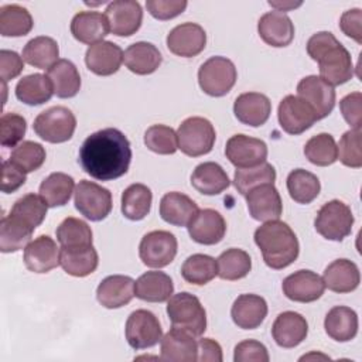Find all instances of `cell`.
Segmentation results:
<instances>
[{"label":"cell","mask_w":362,"mask_h":362,"mask_svg":"<svg viewBox=\"0 0 362 362\" xmlns=\"http://www.w3.org/2000/svg\"><path fill=\"white\" fill-rule=\"evenodd\" d=\"M267 348L256 339H245L235 346V362H269Z\"/></svg>","instance_id":"11a10c76"},{"label":"cell","mask_w":362,"mask_h":362,"mask_svg":"<svg viewBox=\"0 0 362 362\" xmlns=\"http://www.w3.org/2000/svg\"><path fill=\"white\" fill-rule=\"evenodd\" d=\"M308 55L318 62L320 78L337 86L354 76V64L349 51L329 31H320L307 41Z\"/></svg>","instance_id":"7a4b0ae2"},{"label":"cell","mask_w":362,"mask_h":362,"mask_svg":"<svg viewBox=\"0 0 362 362\" xmlns=\"http://www.w3.org/2000/svg\"><path fill=\"white\" fill-rule=\"evenodd\" d=\"M55 233L62 247L90 246L93 242L90 226L85 221L74 216L65 218L57 228Z\"/></svg>","instance_id":"7dc6e473"},{"label":"cell","mask_w":362,"mask_h":362,"mask_svg":"<svg viewBox=\"0 0 362 362\" xmlns=\"http://www.w3.org/2000/svg\"><path fill=\"white\" fill-rule=\"evenodd\" d=\"M74 195L75 208L89 221H102L112 211V192L93 181H79Z\"/></svg>","instance_id":"9c48e42d"},{"label":"cell","mask_w":362,"mask_h":362,"mask_svg":"<svg viewBox=\"0 0 362 362\" xmlns=\"http://www.w3.org/2000/svg\"><path fill=\"white\" fill-rule=\"evenodd\" d=\"M238 79L235 64L225 57H211L198 71V83L204 93L219 98L230 92Z\"/></svg>","instance_id":"8992f818"},{"label":"cell","mask_w":362,"mask_h":362,"mask_svg":"<svg viewBox=\"0 0 362 362\" xmlns=\"http://www.w3.org/2000/svg\"><path fill=\"white\" fill-rule=\"evenodd\" d=\"M181 276L189 284L205 286L218 276L216 260L209 255H191L181 266Z\"/></svg>","instance_id":"f6af8a7d"},{"label":"cell","mask_w":362,"mask_h":362,"mask_svg":"<svg viewBox=\"0 0 362 362\" xmlns=\"http://www.w3.org/2000/svg\"><path fill=\"white\" fill-rule=\"evenodd\" d=\"M177 238L168 230H151L139 245V256L143 264L153 269L168 266L177 255Z\"/></svg>","instance_id":"30bf717a"},{"label":"cell","mask_w":362,"mask_h":362,"mask_svg":"<svg viewBox=\"0 0 362 362\" xmlns=\"http://www.w3.org/2000/svg\"><path fill=\"white\" fill-rule=\"evenodd\" d=\"M315 356H317V358H322V359H329V358H328V356H325V355H320V354H317V355H315V354H310V355H304V356H301V358H300V361H304V359H308V358H315Z\"/></svg>","instance_id":"e7e4bbea"},{"label":"cell","mask_w":362,"mask_h":362,"mask_svg":"<svg viewBox=\"0 0 362 362\" xmlns=\"http://www.w3.org/2000/svg\"><path fill=\"white\" fill-rule=\"evenodd\" d=\"M274 181L276 170L267 161L250 168H236L233 175V185L240 195H246L262 184H274Z\"/></svg>","instance_id":"bcb514c9"},{"label":"cell","mask_w":362,"mask_h":362,"mask_svg":"<svg viewBox=\"0 0 362 362\" xmlns=\"http://www.w3.org/2000/svg\"><path fill=\"white\" fill-rule=\"evenodd\" d=\"M187 1L185 0H147L146 7L147 11L157 20L165 21L171 20L181 13L185 11L187 8Z\"/></svg>","instance_id":"9f6ffc18"},{"label":"cell","mask_w":362,"mask_h":362,"mask_svg":"<svg viewBox=\"0 0 362 362\" xmlns=\"http://www.w3.org/2000/svg\"><path fill=\"white\" fill-rule=\"evenodd\" d=\"M123 62L136 75H150L158 69L163 57L154 44L139 41L126 48Z\"/></svg>","instance_id":"d6a6232c"},{"label":"cell","mask_w":362,"mask_h":362,"mask_svg":"<svg viewBox=\"0 0 362 362\" xmlns=\"http://www.w3.org/2000/svg\"><path fill=\"white\" fill-rule=\"evenodd\" d=\"M352 211L345 202L339 199L325 202L320 208L314 221L315 230L322 238L335 242L344 240L352 232Z\"/></svg>","instance_id":"ba28073f"},{"label":"cell","mask_w":362,"mask_h":362,"mask_svg":"<svg viewBox=\"0 0 362 362\" xmlns=\"http://www.w3.org/2000/svg\"><path fill=\"white\" fill-rule=\"evenodd\" d=\"M187 228L194 242L206 246L219 243L226 233V222L223 216L211 208L198 211Z\"/></svg>","instance_id":"d6986e66"},{"label":"cell","mask_w":362,"mask_h":362,"mask_svg":"<svg viewBox=\"0 0 362 362\" xmlns=\"http://www.w3.org/2000/svg\"><path fill=\"white\" fill-rule=\"evenodd\" d=\"M23 260L30 272L48 273L59 264V247L48 235H40L25 246Z\"/></svg>","instance_id":"ffe728a7"},{"label":"cell","mask_w":362,"mask_h":362,"mask_svg":"<svg viewBox=\"0 0 362 362\" xmlns=\"http://www.w3.org/2000/svg\"><path fill=\"white\" fill-rule=\"evenodd\" d=\"M339 109L345 122L352 129H361V120H362V93L361 92H352L344 96L339 102Z\"/></svg>","instance_id":"6f0895ef"},{"label":"cell","mask_w":362,"mask_h":362,"mask_svg":"<svg viewBox=\"0 0 362 362\" xmlns=\"http://www.w3.org/2000/svg\"><path fill=\"white\" fill-rule=\"evenodd\" d=\"M287 191L293 201L297 204L307 205L313 202L320 191L321 184L315 174L304 170V168H296L287 175Z\"/></svg>","instance_id":"60d3db41"},{"label":"cell","mask_w":362,"mask_h":362,"mask_svg":"<svg viewBox=\"0 0 362 362\" xmlns=\"http://www.w3.org/2000/svg\"><path fill=\"white\" fill-rule=\"evenodd\" d=\"M308 334L307 320L294 311L280 313L272 327L274 342L281 348H294L300 345Z\"/></svg>","instance_id":"d4e9b609"},{"label":"cell","mask_w":362,"mask_h":362,"mask_svg":"<svg viewBox=\"0 0 362 362\" xmlns=\"http://www.w3.org/2000/svg\"><path fill=\"white\" fill-rule=\"evenodd\" d=\"M305 158L318 167H327L338 160V148L334 137L328 133L313 136L304 146Z\"/></svg>","instance_id":"c3c4849f"},{"label":"cell","mask_w":362,"mask_h":362,"mask_svg":"<svg viewBox=\"0 0 362 362\" xmlns=\"http://www.w3.org/2000/svg\"><path fill=\"white\" fill-rule=\"evenodd\" d=\"M255 243L262 252L264 263L274 270L290 266L300 253L294 230L283 221H267L255 230Z\"/></svg>","instance_id":"3957f363"},{"label":"cell","mask_w":362,"mask_h":362,"mask_svg":"<svg viewBox=\"0 0 362 362\" xmlns=\"http://www.w3.org/2000/svg\"><path fill=\"white\" fill-rule=\"evenodd\" d=\"M27 130L25 119L13 112L3 113L0 117V143L3 147H16L21 143Z\"/></svg>","instance_id":"db71d44e"},{"label":"cell","mask_w":362,"mask_h":362,"mask_svg":"<svg viewBox=\"0 0 362 362\" xmlns=\"http://www.w3.org/2000/svg\"><path fill=\"white\" fill-rule=\"evenodd\" d=\"M222 348L212 338H201L198 341V356L197 361L201 362H222Z\"/></svg>","instance_id":"6125c7cd"},{"label":"cell","mask_w":362,"mask_h":362,"mask_svg":"<svg viewBox=\"0 0 362 362\" xmlns=\"http://www.w3.org/2000/svg\"><path fill=\"white\" fill-rule=\"evenodd\" d=\"M267 315V303L257 294H240L232 304L230 317L242 329L260 327Z\"/></svg>","instance_id":"4316f807"},{"label":"cell","mask_w":362,"mask_h":362,"mask_svg":"<svg viewBox=\"0 0 362 362\" xmlns=\"http://www.w3.org/2000/svg\"><path fill=\"white\" fill-rule=\"evenodd\" d=\"M339 28L342 33L358 44H362V11L361 8L346 10L339 20Z\"/></svg>","instance_id":"94428289"},{"label":"cell","mask_w":362,"mask_h":362,"mask_svg":"<svg viewBox=\"0 0 362 362\" xmlns=\"http://www.w3.org/2000/svg\"><path fill=\"white\" fill-rule=\"evenodd\" d=\"M215 139L216 133L214 124L199 116L185 119L177 130L178 148L188 157L208 154L215 144Z\"/></svg>","instance_id":"5b68a950"},{"label":"cell","mask_w":362,"mask_h":362,"mask_svg":"<svg viewBox=\"0 0 362 362\" xmlns=\"http://www.w3.org/2000/svg\"><path fill=\"white\" fill-rule=\"evenodd\" d=\"M54 88L47 75L31 74L21 78L16 85V96L28 106H38L51 99Z\"/></svg>","instance_id":"74e56055"},{"label":"cell","mask_w":362,"mask_h":362,"mask_svg":"<svg viewBox=\"0 0 362 362\" xmlns=\"http://www.w3.org/2000/svg\"><path fill=\"white\" fill-rule=\"evenodd\" d=\"M167 314L174 328L184 329L194 337H201L206 329L205 308L191 293L173 294L167 303Z\"/></svg>","instance_id":"277c9868"},{"label":"cell","mask_w":362,"mask_h":362,"mask_svg":"<svg viewBox=\"0 0 362 362\" xmlns=\"http://www.w3.org/2000/svg\"><path fill=\"white\" fill-rule=\"evenodd\" d=\"M109 31L106 16L99 11H79L71 21V33L82 44L93 45L100 42Z\"/></svg>","instance_id":"83f0119b"},{"label":"cell","mask_w":362,"mask_h":362,"mask_svg":"<svg viewBox=\"0 0 362 362\" xmlns=\"http://www.w3.org/2000/svg\"><path fill=\"white\" fill-rule=\"evenodd\" d=\"M124 334L127 344L137 351L151 348L163 338L158 318L147 310H136L127 317Z\"/></svg>","instance_id":"8fae6325"},{"label":"cell","mask_w":362,"mask_h":362,"mask_svg":"<svg viewBox=\"0 0 362 362\" xmlns=\"http://www.w3.org/2000/svg\"><path fill=\"white\" fill-rule=\"evenodd\" d=\"M123 49L112 41H100L89 45L85 54V64L90 72L99 76L116 74L123 62Z\"/></svg>","instance_id":"44dd1931"},{"label":"cell","mask_w":362,"mask_h":362,"mask_svg":"<svg viewBox=\"0 0 362 362\" xmlns=\"http://www.w3.org/2000/svg\"><path fill=\"white\" fill-rule=\"evenodd\" d=\"M132 161L130 141L115 127L88 136L79 148L82 170L99 181H112L124 175Z\"/></svg>","instance_id":"6da1fadb"},{"label":"cell","mask_w":362,"mask_h":362,"mask_svg":"<svg viewBox=\"0 0 362 362\" xmlns=\"http://www.w3.org/2000/svg\"><path fill=\"white\" fill-rule=\"evenodd\" d=\"M245 197L249 214L256 221H276L283 214L281 197L274 184H262L250 189Z\"/></svg>","instance_id":"e0dca14e"},{"label":"cell","mask_w":362,"mask_h":362,"mask_svg":"<svg viewBox=\"0 0 362 362\" xmlns=\"http://www.w3.org/2000/svg\"><path fill=\"white\" fill-rule=\"evenodd\" d=\"M161 361L170 362H194L198 356V342L189 332L171 328L160 341Z\"/></svg>","instance_id":"cb8c5ba5"},{"label":"cell","mask_w":362,"mask_h":362,"mask_svg":"<svg viewBox=\"0 0 362 362\" xmlns=\"http://www.w3.org/2000/svg\"><path fill=\"white\" fill-rule=\"evenodd\" d=\"M277 117L281 129L293 136L304 133L318 120L313 107L294 95H287L281 99L277 109Z\"/></svg>","instance_id":"7c38bea8"},{"label":"cell","mask_w":362,"mask_h":362,"mask_svg":"<svg viewBox=\"0 0 362 362\" xmlns=\"http://www.w3.org/2000/svg\"><path fill=\"white\" fill-rule=\"evenodd\" d=\"M33 232L34 228L18 216L13 214L4 215L0 223V250L3 253H13L25 249L31 242Z\"/></svg>","instance_id":"d590c367"},{"label":"cell","mask_w":362,"mask_h":362,"mask_svg":"<svg viewBox=\"0 0 362 362\" xmlns=\"http://www.w3.org/2000/svg\"><path fill=\"white\" fill-rule=\"evenodd\" d=\"M324 328L327 335L334 341L348 342L358 334V315L349 307H332L325 315Z\"/></svg>","instance_id":"836d02e7"},{"label":"cell","mask_w":362,"mask_h":362,"mask_svg":"<svg viewBox=\"0 0 362 362\" xmlns=\"http://www.w3.org/2000/svg\"><path fill=\"white\" fill-rule=\"evenodd\" d=\"M284 296L297 303H313L318 300L325 290L322 277L311 270H297L287 276L281 284Z\"/></svg>","instance_id":"ac0fdd59"},{"label":"cell","mask_w":362,"mask_h":362,"mask_svg":"<svg viewBox=\"0 0 362 362\" xmlns=\"http://www.w3.org/2000/svg\"><path fill=\"white\" fill-rule=\"evenodd\" d=\"M27 173H24L21 168H18L14 163L10 160L3 161L1 164V191L4 194H11L17 191L21 185L25 184Z\"/></svg>","instance_id":"680465c9"},{"label":"cell","mask_w":362,"mask_h":362,"mask_svg":"<svg viewBox=\"0 0 362 362\" xmlns=\"http://www.w3.org/2000/svg\"><path fill=\"white\" fill-rule=\"evenodd\" d=\"M59 55V47L57 41L47 35L34 37L23 48V59L28 65L40 69H49Z\"/></svg>","instance_id":"f35d334b"},{"label":"cell","mask_w":362,"mask_h":362,"mask_svg":"<svg viewBox=\"0 0 362 362\" xmlns=\"http://www.w3.org/2000/svg\"><path fill=\"white\" fill-rule=\"evenodd\" d=\"M225 156L236 168H250L266 161L267 146L260 139L233 134L226 141Z\"/></svg>","instance_id":"4fadbf2b"},{"label":"cell","mask_w":362,"mask_h":362,"mask_svg":"<svg viewBox=\"0 0 362 362\" xmlns=\"http://www.w3.org/2000/svg\"><path fill=\"white\" fill-rule=\"evenodd\" d=\"M218 276L222 280L235 281L246 277L252 269V259L243 249L230 247L219 255L216 259Z\"/></svg>","instance_id":"ee69618b"},{"label":"cell","mask_w":362,"mask_h":362,"mask_svg":"<svg viewBox=\"0 0 362 362\" xmlns=\"http://www.w3.org/2000/svg\"><path fill=\"white\" fill-rule=\"evenodd\" d=\"M191 185L204 195H218L230 185V180L218 163L206 161L192 171Z\"/></svg>","instance_id":"e575fe53"},{"label":"cell","mask_w":362,"mask_h":362,"mask_svg":"<svg viewBox=\"0 0 362 362\" xmlns=\"http://www.w3.org/2000/svg\"><path fill=\"white\" fill-rule=\"evenodd\" d=\"M322 281L325 287L334 293H351L359 286V269L354 262L348 259H337L325 267Z\"/></svg>","instance_id":"4dcf8cb0"},{"label":"cell","mask_w":362,"mask_h":362,"mask_svg":"<svg viewBox=\"0 0 362 362\" xmlns=\"http://www.w3.org/2000/svg\"><path fill=\"white\" fill-rule=\"evenodd\" d=\"M301 4H303V1H273V0L269 1V6L276 8V11H280V13L294 10V8L300 7Z\"/></svg>","instance_id":"be15d7a7"},{"label":"cell","mask_w":362,"mask_h":362,"mask_svg":"<svg viewBox=\"0 0 362 362\" xmlns=\"http://www.w3.org/2000/svg\"><path fill=\"white\" fill-rule=\"evenodd\" d=\"M297 96L313 107L318 120L327 117L335 106L334 86L317 75H308L298 82Z\"/></svg>","instance_id":"9a60e30c"},{"label":"cell","mask_w":362,"mask_h":362,"mask_svg":"<svg viewBox=\"0 0 362 362\" xmlns=\"http://www.w3.org/2000/svg\"><path fill=\"white\" fill-rule=\"evenodd\" d=\"M59 264L64 272L74 277H86L92 274L98 264L99 256L93 245L82 247H59Z\"/></svg>","instance_id":"1f68e13d"},{"label":"cell","mask_w":362,"mask_h":362,"mask_svg":"<svg viewBox=\"0 0 362 362\" xmlns=\"http://www.w3.org/2000/svg\"><path fill=\"white\" fill-rule=\"evenodd\" d=\"M151 189L140 182L129 185L122 194V214L130 221L144 219L151 209Z\"/></svg>","instance_id":"ab89813d"},{"label":"cell","mask_w":362,"mask_h":362,"mask_svg":"<svg viewBox=\"0 0 362 362\" xmlns=\"http://www.w3.org/2000/svg\"><path fill=\"white\" fill-rule=\"evenodd\" d=\"M75 188L74 178L65 173L49 174L40 185V195L48 208L64 206L69 202Z\"/></svg>","instance_id":"b9f144b4"},{"label":"cell","mask_w":362,"mask_h":362,"mask_svg":"<svg viewBox=\"0 0 362 362\" xmlns=\"http://www.w3.org/2000/svg\"><path fill=\"white\" fill-rule=\"evenodd\" d=\"M206 33L197 23H182L167 35V48L177 57L191 58L204 51Z\"/></svg>","instance_id":"2e32d148"},{"label":"cell","mask_w":362,"mask_h":362,"mask_svg":"<svg viewBox=\"0 0 362 362\" xmlns=\"http://www.w3.org/2000/svg\"><path fill=\"white\" fill-rule=\"evenodd\" d=\"M134 297V280L130 276L113 274L105 277L96 288V298L105 308H120Z\"/></svg>","instance_id":"484cf974"},{"label":"cell","mask_w":362,"mask_h":362,"mask_svg":"<svg viewBox=\"0 0 362 362\" xmlns=\"http://www.w3.org/2000/svg\"><path fill=\"white\" fill-rule=\"evenodd\" d=\"M24 69V59L16 51L1 49L0 51V75L3 82L17 78Z\"/></svg>","instance_id":"91938a15"},{"label":"cell","mask_w":362,"mask_h":362,"mask_svg":"<svg viewBox=\"0 0 362 362\" xmlns=\"http://www.w3.org/2000/svg\"><path fill=\"white\" fill-rule=\"evenodd\" d=\"M47 209H48V205L41 198V195L30 192L23 195L14 202L13 208L10 209V214L18 216L25 223H28L31 228L35 229L45 219Z\"/></svg>","instance_id":"681fc988"},{"label":"cell","mask_w":362,"mask_h":362,"mask_svg":"<svg viewBox=\"0 0 362 362\" xmlns=\"http://www.w3.org/2000/svg\"><path fill=\"white\" fill-rule=\"evenodd\" d=\"M260 38L270 47L281 48L290 45L294 38V24L286 13L269 11L257 21Z\"/></svg>","instance_id":"603a6c76"},{"label":"cell","mask_w":362,"mask_h":362,"mask_svg":"<svg viewBox=\"0 0 362 362\" xmlns=\"http://www.w3.org/2000/svg\"><path fill=\"white\" fill-rule=\"evenodd\" d=\"M47 76L52 83L54 95L61 99L74 98L81 89V75L75 64L69 59H58L47 71Z\"/></svg>","instance_id":"8d00e7d4"},{"label":"cell","mask_w":362,"mask_h":362,"mask_svg":"<svg viewBox=\"0 0 362 362\" xmlns=\"http://www.w3.org/2000/svg\"><path fill=\"white\" fill-rule=\"evenodd\" d=\"M144 144L153 153L168 156L178 150L177 133L165 124H153L144 133Z\"/></svg>","instance_id":"816d5d0a"},{"label":"cell","mask_w":362,"mask_h":362,"mask_svg":"<svg viewBox=\"0 0 362 362\" xmlns=\"http://www.w3.org/2000/svg\"><path fill=\"white\" fill-rule=\"evenodd\" d=\"M233 113L240 123L259 127L267 122L272 113V102L264 93L245 92L235 99Z\"/></svg>","instance_id":"7402d4cb"},{"label":"cell","mask_w":362,"mask_h":362,"mask_svg":"<svg viewBox=\"0 0 362 362\" xmlns=\"http://www.w3.org/2000/svg\"><path fill=\"white\" fill-rule=\"evenodd\" d=\"M361 129H351L342 134L338 148L339 161L349 168L362 167V153H361Z\"/></svg>","instance_id":"f5cc1de1"},{"label":"cell","mask_w":362,"mask_h":362,"mask_svg":"<svg viewBox=\"0 0 362 362\" xmlns=\"http://www.w3.org/2000/svg\"><path fill=\"white\" fill-rule=\"evenodd\" d=\"M198 211V205L188 195L177 191L167 192L160 201L161 219L174 226H188Z\"/></svg>","instance_id":"f546056e"},{"label":"cell","mask_w":362,"mask_h":362,"mask_svg":"<svg viewBox=\"0 0 362 362\" xmlns=\"http://www.w3.org/2000/svg\"><path fill=\"white\" fill-rule=\"evenodd\" d=\"M110 33L117 37H130L139 31L143 21V10L139 1L115 0L105 10Z\"/></svg>","instance_id":"5bb4252c"},{"label":"cell","mask_w":362,"mask_h":362,"mask_svg":"<svg viewBox=\"0 0 362 362\" xmlns=\"http://www.w3.org/2000/svg\"><path fill=\"white\" fill-rule=\"evenodd\" d=\"M33 127L35 134L48 143H65L75 133L76 117L65 106H52L35 117Z\"/></svg>","instance_id":"52a82bcc"},{"label":"cell","mask_w":362,"mask_h":362,"mask_svg":"<svg viewBox=\"0 0 362 362\" xmlns=\"http://www.w3.org/2000/svg\"><path fill=\"white\" fill-rule=\"evenodd\" d=\"M45 157V148L40 143L25 140L13 148L10 154V161L14 163L24 173H33L44 164Z\"/></svg>","instance_id":"f907efd6"},{"label":"cell","mask_w":362,"mask_h":362,"mask_svg":"<svg viewBox=\"0 0 362 362\" xmlns=\"http://www.w3.org/2000/svg\"><path fill=\"white\" fill-rule=\"evenodd\" d=\"M174 293L171 277L160 270L143 273L134 281V296L147 303H164Z\"/></svg>","instance_id":"f1b7e54d"},{"label":"cell","mask_w":362,"mask_h":362,"mask_svg":"<svg viewBox=\"0 0 362 362\" xmlns=\"http://www.w3.org/2000/svg\"><path fill=\"white\" fill-rule=\"evenodd\" d=\"M34 21L30 11L20 4L0 7V34L3 37H24L33 30Z\"/></svg>","instance_id":"7bdbcfd3"}]
</instances>
